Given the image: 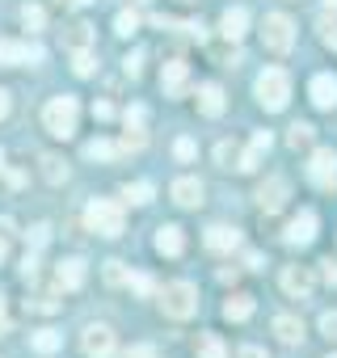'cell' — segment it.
<instances>
[{
    "mask_svg": "<svg viewBox=\"0 0 337 358\" xmlns=\"http://www.w3.org/2000/svg\"><path fill=\"white\" fill-rule=\"evenodd\" d=\"M160 312L168 320H190L199 312V287L194 282H168L160 291Z\"/></svg>",
    "mask_w": 337,
    "mask_h": 358,
    "instance_id": "cell-1",
    "label": "cell"
},
{
    "mask_svg": "<svg viewBox=\"0 0 337 358\" xmlns=\"http://www.w3.org/2000/svg\"><path fill=\"white\" fill-rule=\"evenodd\" d=\"M76 118H80V106H76V97H51L47 101V110H43V127L55 135V139H72V131H76Z\"/></svg>",
    "mask_w": 337,
    "mask_h": 358,
    "instance_id": "cell-2",
    "label": "cell"
},
{
    "mask_svg": "<svg viewBox=\"0 0 337 358\" xmlns=\"http://www.w3.org/2000/svg\"><path fill=\"white\" fill-rule=\"evenodd\" d=\"M253 93H257V101H261L266 110H282V106L291 101V76H287L282 68H266V72L257 76Z\"/></svg>",
    "mask_w": 337,
    "mask_h": 358,
    "instance_id": "cell-3",
    "label": "cell"
},
{
    "mask_svg": "<svg viewBox=\"0 0 337 358\" xmlns=\"http://www.w3.org/2000/svg\"><path fill=\"white\" fill-rule=\"evenodd\" d=\"M85 224H89V232H97V236H122V207L110 203V199H93V203L85 207Z\"/></svg>",
    "mask_w": 337,
    "mask_h": 358,
    "instance_id": "cell-4",
    "label": "cell"
},
{
    "mask_svg": "<svg viewBox=\"0 0 337 358\" xmlns=\"http://www.w3.org/2000/svg\"><path fill=\"white\" fill-rule=\"evenodd\" d=\"M261 43H266L274 55L291 51V43H295V22H291L287 13H266V22H261Z\"/></svg>",
    "mask_w": 337,
    "mask_h": 358,
    "instance_id": "cell-5",
    "label": "cell"
},
{
    "mask_svg": "<svg viewBox=\"0 0 337 358\" xmlns=\"http://www.w3.org/2000/svg\"><path fill=\"white\" fill-rule=\"evenodd\" d=\"M308 177L320 190H333L337 186V152L333 148H316L312 160H308Z\"/></svg>",
    "mask_w": 337,
    "mask_h": 358,
    "instance_id": "cell-6",
    "label": "cell"
},
{
    "mask_svg": "<svg viewBox=\"0 0 337 358\" xmlns=\"http://www.w3.org/2000/svg\"><path fill=\"white\" fill-rule=\"evenodd\" d=\"M215 160H220V169H236V173H253L257 169V152L241 148V143H228V139L215 148Z\"/></svg>",
    "mask_w": 337,
    "mask_h": 358,
    "instance_id": "cell-7",
    "label": "cell"
},
{
    "mask_svg": "<svg viewBox=\"0 0 337 358\" xmlns=\"http://www.w3.org/2000/svg\"><path fill=\"white\" fill-rule=\"evenodd\" d=\"M80 350H85V358H110L114 354V329L110 324H89L80 333Z\"/></svg>",
    "mask_w": 337,
    "mask_h": 358,
    "instance_id": "cell-8",
    "label": "cell"
},
{
    "mask_svg": "<svg viewBox=\"0 0 337 358\" xmlns=\"http://www.w3.org/2000/svg\"><path fill=\"white\" fill-rule=\"evenodd\" d=\"M43 47L38 43H13V38H0V64L17 68V64H43Z\"/></svg>",
    "mask_w": 337,
    "mask_h": 358,
    "instance_id": "cell-9",
    "label": "cell"
},
{
    "mask_svg": "<svg viewBox=\"0 0 337 358\" xmlns=\"http://www.w3.org/2000/svg\"><path fill=\"white\" fill-rule=\"evenodd\" d=\"M160 89H164V97H186V89H190V68H186V59H168V64H164Z\"/></svg>",
    "mask_w": 337,
    "mask_h": 358,
    "instance_id": "cell-10",
    "label": "cell"
},
{
    "mask_svg": "<svg viewBox=\"0 0 337 358\" xmlns=\"http://www.w3.org/2000/svg\"><path fill=\"white\" fill-rule=\"evenodd\" d=\"M312 287H316V274H312L308 266H287V270H282V291H287L291 299H308Z\"/></svg>",
    "mask_w": 337,
    "mask_h": 358,
    "instance_id": "cell-11",
    "label": "cell"
},
{
    "mask_svg": "<svg viewBox=\"0 0 337 358\" xmlns=\"http://www.w3.org/2000/svg\"><path fill=\"white\" fill-rule=\"evenodd\" d=\"M282 241H287V245H295V249L312 245V241H316V215H312V211H299V215H295V220L287 224Z\"/></svg>",
    "mask_w": 337,
    "mask_h": 358,
    "instance_id": "cell-12",
    "label": "cell"
},
{
    "mask_svg": "<svg viewBox=\"0 0 337 358\" xmlns=\"http://www.w3.org/2000/svg\"><path fill=\"white\" fill-rule=\"evenodd\" d=\"M168 199L178 207H203V182L199 177H178V182L168 186Z\"/></svg>",
    "mask_w": 337,
    "mask_h": 358,
    "instance_id": "cell-13",
    "label": "cell"
},
{
    "mask_svg": "<svg viewBox=\"0 0 337 358\" xmlns=\"http://www.w3.org/2000/svg\"><path fill=\"white\" fill-rule=\"evenodd\" d=\"M308 97H312V106L316 110H333L337 106V76H312V85H308Z\"/></svg>",
    "mask_w": 337,
    "mask_h": 358,
    "instance_id": "cell-14",
    "label": "cell"
},
{
    "mask_svg": "<svg viewBox=\"0 0 337 358\" xmlns=\"http://www.w3.org/2000/svg\"><path fill=\"white\" fill-rule=\"evenodd\" d=\"M182 249H186V236H182L178 224H160L156 228V253L160 257H182Z\"/></svg>",
    "mask_w": 337,
    "mask_h": 358,
    "instance_id": "cell-15",
    "label": "cell"
},
{
    "mask_svg": "<svg viewBox=\"0 0 337 358\" xmlns=\"http://www.w3.org/2000/svg\"><path fill=\"white\" fill-rule=\"evenodd\" d=\"M220 34L228 38V43H241L245 34H249V13L236 5V9H228L224 17H220Z\"/></svg>",
    "mask_w": 337,
    "mask_h": 358,
    "instance_id": "cell-16",
    "label": "cell"
},
{
    "mask_svg": "<svg viewBox=\"0 0 337 358\" xmlns=\"http://www.w3.org/2000/svg\"><path fill=\"white\" fill-rule=\"evenodd\" d=\"M80 282H85V262L80 257H68V262L55 266V287L59 291H76Z\"/></svg>",
    "mask_w": 337,
    "mask_h": 358,
    "instance_id": "cell-17",
    "label": "cell"
},
{
    "mask_svg": "<svg viewBox=\"0 0 337 358\" xmlns=\"http://www.w3.org/2000/svg\"><path fill=\"white\" fill-rule=\"evenodd\" d=\"M282 203H287V182H282V177H270V182H261L257 207H261V211H278Z\"/></svg>",
    "mask_w": 337,
    "mask_h": 358,
    "instance_id": "cell-18",
    "label": "cell"
},
{
    "mask_svg": "<svg viewBox=\"0 0 337 358\" xmlns=\"http://www.w3.org/2000/svg\"><path fill=\"white\" fill-rule=\"evenodd\" d=\"M236 245H241V232H236V228H228V224L207 228V249H215V253H232Z\"/></svg>",
    "mask_w": 337,
    "mask_h": 358,
    "instance_id": "cell-19",
    "label": "cell"
},
{
    "mask_svg": "<svg viewBox=\"0 0 337 358\" xmlns=\"http://www.w3.org/2000/svg\"><path fill=\"white\" fill-rule=\"evenodd\" d=\"M199 110L207 118H220L224 114V89L220 85H199Z\"/></svg>",
    "mask_w": 337,
    "mask_h": 358,
    "instance_id": "cell-20",
    "label": "cell"
},
{
    "mask_svg": "<svg viewBox=\"0 0 337 358\" xmlns=\"http://www.w3.org/2000/svg\"><path fill=\"white\" fill-rule=\"evenodd\" d=\"M274 333H278L282 345H299L303 341V324L295 316H274Z\"/></svg>",
    "mask_w": 337,
    "mask_h": 358,
    "instance_id": "cell-21",
    "label": "cell"
},
{
    "mask_svg": "<svg viewBox=\"0 0 337 358\" xmlns=\"http://www.w3.org/2000/svg\"><path fill=\"white\" fill-rule=\"evenodd\" d=\"M249 316H253V295H232V299L224 303V320L241 324V320H249Z\"/></svg>",
    "mask_w": 337,
    "mask_h": 358,
    "instance_id": "cell-22",
    "label": "cell"
},
{
    "mask_svg": "<svg viewBox=\"0 0 337 358\" xmlns=\"http://www.w3.org/2000/svg\"><path fill=\"white\" fill-rule=\"evenodd\" d=\"M64 43H68L72 51H85V47L93 43V26H85V22H72V26H68V34H64Z\"/></svg>",
    "mask_w": 337,
    "mask_h": 358,
    "instance_id": "cell-23",
    "label": "cell"
},
{
    "mask_svg": "<svg viewBox=\"0 0 337 358\" xmlns=\"http://www.w3.org/2000/svg\"><path fill=\"white\" fill-rule=\"evenodd\" d=\"M199 358H228V345L215 337V333H199Z\"/></svg>",
    "mask_w": 337,
    "mask_h": 358,
    "instance_id": "cell-24",
    "label": "cell"
},
{
    "mask_svg": "<svg viewBox=\"0 0 337 358\" xmlns=\"http://www.w3.org/2000/svg\"><path fill=\"white\" fill-rule=\"evenodd\" d=\"M38 164H43V177H47V182H51V186H59V182H68V164H64L59 156H43Z\"/></svg>",
    "mask_w": 337,
    "mask_h": 358,
    "instance_id": "cell-25",
    "label": "cell"
},
{
    "mask_svg": "<svg viewBox=\"0 0 337 358\" xmlns=\"http://www.w3.org/2000/svg\"><path fill=\"white\" fill-rule=\"evenodd\" d=\"M148 143V135H143V127L139 122H127V135L118 139V152H139Z\"/></svg>",
    "mask_w": 337,
    "mask_h": 358,
    "instance_id": "cell-26",
    "label": "cell"
},
{
    "mask_svg": "<svg viewBox=\"0 0 337 358\" xmlns=\"http://www.w3.org/2000/svg\"><path fill=\"white\" fill-rule=\"evenodd\" d=\"M85 156H89V160H114V156H122V152H118V143H110V139H93V143H85Z\"/></svg>",
    "mask_w": 337,
    "mask_h": 358,
    "instance_id": "cell-27",
    "label": "cell"
},
{
    "mask_svg": "<svg viewBox=\"0 0 337 358\" xmlns=\"http://www.w3.org/2000/svg\"><path fill=\"white\" fill-rule=\"evenodd\" d=\"M59 341H64V337H59L55 329H38V333L30 337V345H34L38 354H55V350H59Z\"/></svg>",
    "mask_w": 337,
    "mask_h": 358,
    "instance_id": "cell-28",
    "label": "cell"
},
{
    "mask_svg": "<svg viewBox=\"0 0 337 358\" xmlns=\"http://www.w3.org/2000/svg\"><path fill=\"white\" fill-rule=\"evenodd\" d=\"M135 30H139V13H135V9H122V13L114 17V34H122V38H131Z\"/></svg>",
    "mask_w": 337,
    "mask_h": 358,
    "instance_id": "cell-29",
    "label": "cell"
},
{
    "mask_svg": "<svg viewBox=\"0 0 337 358\" xmlns=\"http://www.w3.org/2000/svg\"><path fill=\"white\" fill-rule=\"evenodd\" d=\"M122 194H127V203L143 207V203H152V182H131V186H122Z\"/></svg>",
    "mask_w": 337,
    "mask_h": 358,
    "instance_id": "cell-30",
    "label": "cell"
},
{
    "mask_svg": "<svg viewBox=\"0 0 337 358\" xmlns=\"http://www.w3.org/2000/svg\"><path fill=\"white\" fill-rule=\"evenodd\" d=\"M22 26H26V30H43V26H47L43 5H22Z\"/></svg>",
    "mask_w": 337,
    "mask_h": 358,
    "instance_id": "cell-31",
    "label": "cell"
},
{
    "mask_svg": "<svg viewBox=\"0 0 337 358\" xmlns=\"http://www.w3.org/2000/svg\"><path fill=\"white\" fill-rule=\"evenodd\" d=\"M287 143H291L295 152H299V148H312V127H308V122H295V127L287 131Z\"/></svg>",
    "mask_w": 337,
    "mask_h": 358,
    "instance_id": "cell-32",
    "label": "cell"
},
{
    "mask_svg": "<svg viewBox=\"0 0 337 358\" xmlns=\"http://www.w3.org/2000/svg\"><path fill=\"white\" fill-rule=\"evenodd\" d=\"M316 30H320V43L337 51V17H333V13H324V17L316 22Z\"/></svg>",
    "mask_w": 337,
    "mask_h": 358,
    "instance_id": "cell-33",
    "label": "cell"
},
{
    "mask_svg": "<svg viewBox=\"0 0 337 358\" xmlns=\"http://www.w3.org/2000/svg\"><path fill=\"white\" fill-rule=\"evenodd\" d=\"M72 72H76V76H93V55H89V47L72 55Z\"/></svg>",
    "mask_w": 337,
    "mask_h": 358,
    "instance_id": "cell-34",
    "label": "cell"
},
{
    "mask_svg": "<svg viewBox=\"0 0 337 358\" xmlns=\"http://www.w3.org/2000/svg\"><path fill=\"white\" fill-rule=\"evenodd\" d=\"M106 282L110 287H127V266L122 262H106Z\"/></svg>",
    "mask_w": 337,
    "mask_h": 358,
    "instance_id": "cell-35",
    "label": "cell"
},
{
    "mask_svg": "<svg viewBox=\"0 0 337 358\" xmlns=\"http://www.w3.org/2000/svg\"><path fill=\"white\" fill-rule=\"evenodd\" d=\"M122 72H127V76H139V72H143V51H131V55L122 59Z\"/></svg>",
    "mask_w": 337,
    "mask_h": 358,
    "instance_id": "cell-36",
    "label": "cell"
},
{
    "mask_svg": "<svg viewBox=\"0 0 337 358\" xmlns=\"http://www.w3.org/2000/svg\"><path fill=\"white\" fill-rule=\"evenodd\" d=\"M173 156H178V160H194V156H199L194 139H178V143H173Z\"/></svg>",
    "mask_w": 337,
    "mask_h": 358,
    "instance_id": "cell-37",
    "label": "cell"
},
{
    "mask_svg": "<svg viewBox=\"0 0 337 358\" xmlns=\"http://www.w3.org/2000/svg\"><path fill=\"white\" fill-rule=\"evenodd\" d=\"M30 308H34V312H55V308H59V299L43 291V295H34V299H30Z\"/></svg>",
    "mask_w": 337,
    "mask_h": 358,
    "instance_id": "cell-38",
    "label": "cell"
},
{
    "mask_svg": "<svg viewBox=\"0 0 337 358\" xmlns=\"http://www.w3.org/2000/svg\"><path fill=\"white\" fill-rule=\"evenodd\" d=\"M127 287L139 291V295H148V291H152V278H148V274H127Z\"/></svg>",
    "mask_w": 337,
    "mask_h": 358,
    "instance_id": "cell-39",
    "label": "cell"
},
{
    "mask_svg": "<svg viewBox=\"0 0 337 358\" xmlns=\"http://www.w3.org/2000/svg\"><path fill=\"white\" fill-rule=\"evenodd\" d=\"M320 333H324L329 341H337V312H324V316H320Z\"/></svg>",
    "mask_w": 337,
    "mask_h": 358,
    "instance_id": "cell-40",
    "label": "cell"
},
{
    "mask_svg": "<svg viewBox=\"0 0 337 358\" xmlns=\"http://www.w3.org/2000/svg\"><path fill=\"white\" fill-rule=\"evenodd\" d=\"M270 143H274V139H270V131H257V135H253V152H257V156H261V152H270Z\"/></svg>",
    "mask_w": 337,
    "mask_h": 358,
    "instance_id": "cell-41",
    "label": "cell"
},
{
    "mask_svg": "<svg viewBox=\"0 0 337 358\" xmlns=\"http://www.w3.org/2000/svg\"><path fill=\"white\" fill-rule=\"evenodd\" d=\"M122 358H156V350H152V345H131Z\"/></svg>",
    "mask_w": 337,
    "mask_h": 358,
    "instance_id": "cell-42",
    "label": "cell"
},
{
    "mask_svg": "<svg viewBox=\"0 0 337 358\" xmlns=\"http://www.w3.org/2000/svg\"><path fill=\"white\" fill-rule=\"evenodd\" d=\"M93 118H101V122L114 118V106H110V101H97V106H93Z\"/></svg>",
    "mask_w": 337,
    "mask_h": 358,
    "instance_id": "cell-43",
    "label": "cell"
},
{
    "mask_svg": "<svg viewBox=\"0 0 337 358\" xmlns=\"http://www.w3.org/2000/svg\"><path fill=\"white\" fill-rule=\"evenodd\" d=\"M22 274H26V278H34V274H38V257H34V253H26V262H22Z\"/></svg>",
    "mask_w": 337,
    "mask_h": 358,
    "instance_id": "cell-44",
    "label": "cell"
},
{
    "mask_svg": "<svg viewBox=\"0 0 337 358\" xmlns=\"http://www.w3.org/2000/svg\"><path fill=\"white\" fill-rule=\"evenodd\" d=\"M47 236H51V228H47V224H38V228H34V236H30V241H34V249H38V245H47Z\"/></svg>",
    "mask_w": 337,
    "mask_h": 358,
    "instance_id": "cell-45",
    "label": "cell"
},
{
    "mask_svg": "<svg viewBox=\"0 0 337 358\" xmlns=\"http://www.w3.org/2000/svg\"><path fill=\"white\" fill-rule=\"evenodd\" d=\"M320 266H324V270H320V274H324V278H329V282H337V262H333V257H324V262H320Z\"/></svg>",
    "mask_w": 337,
    "mask_h": 358,
    "instance_id": "cell-46",
    "label": "cell"
},
{
    "mask_svg": "<svg viewBox=\"0 0 337 358\" xmlns=\"http://www.w3.org/2000/svg\"><path fill=\"white\" fill-rule=\"evenodd\" d=\"M241 358H266V350H257V345H245V350H241Z\"/></svg>",
    "mask_w": 337,
    "mask_h": 358,
    "instance_id": "cell-47",
    "label": "cell"
},
{
    "mask_svg": "<svg viewBox=\"0 0 337 358\" xmlns=\"http://www.w3.org/2000/svg\"><path fill=\"white\" fill-rule=\"evenodd\" d=\"M9 329V312H5V295H0V333Z\"/></svg>",
    "mask_w": 337,
    "mask_h": 358,
    "instance_id": "cell-48",
    "label": "cell"
},
{
    "mask_svg": "<svg viewBox=\"0 0 337 358\" xmlns=\"http://www.w3.org/2000/svg\"><path fill=\"white\" fill-rule=\"evenodd\" d=\"M0 236H5V241L13 236V220H0Z\"/></svg>",
    "mask_w": 337,
    "mask_h": 358,
    "instance_id": "cell-49",
    "label": "cell"
},
{
    "mask_svg": "<svg viewBox=\"0 0 337 358\" xmlns=\"http://www.w3.org/2000/svg\"><path fill=\"white\" fill-rule=\"evenodd\" d=\"M5 114H9V93L0 89V118H5Z\"/></svg>",
    "mask_w": 337,
    "mask_h": 358,
    "instance_id": "cell-50",
    "label": "cell"
},
{
    "mask_svg": "<svg viewBox=\"0 0 337 358\" xmlns=\"http://www.w3.org/2000/svg\"><path fill=\"white\" fill-rule=\"evenodd\" d=\"M5 253H9V241H5V236H0V262H5Z\"/></svg>",
    "mask_w": 337,
    "mask_h": 358,
    "instance_id": "cell-51",
    "label": "cell"
},
{
    "mask_svg": "<svg viewBox=\"0 0 337 358\" xmlns=\"http://www.w3.org/2000/svg\"><path fill=\"white\" fill-rule=\"evenodd\" d=\"M131 5H135V9H143V5H148V0H127V9H131Z\"/></svg>",
    "mask_w": 337,
    "mask_h": 358,
    "instance_id": "cell-52",
    "label": "cell"
},
{
    "mask_svg": "<svg viewBox=\"0 0 337 358\" xmlns=\"http://www.w3.org/2000/svg\"><path fill=\"white\" fill-rule=\"evenodd\" d=\"M59 5H89V0H59Z\"/></svg>",
    "mask_w": 337,
    "mask_h": 358,
    "instance_id": "cell-53",
    "label": "cell"
},
{
    "mask_svg": "<svg viewBox=\"0 0 337 358\" xmlns=\"http://www.w3.org/2000/svg\"><path fill=\"white\" fill-rule=\"evenodd\" d=\"M329 9H333V13H337V0H329Z\"/></svg>",
    "mask_w": 337,
    "mask_h": 358,
    "instance_id": "cell-54",
    "label": "cell"
},
{
    "mask_svg": "<svg viewBox=\"0 0 337 358\" xmlns=\"http://www.w3.org/2000/svg\"><path fill=\"white\" fill-rule=\"evenodd\" d=\"M0 169H5V152H0Z\"/></svg>",
    "mask_w": 337,
    "mask_h": 358,
    "instance_id": "cell-55",
    "label": "cell"
},
{
    "mask_svg": "<svg viewBox=\"0 0 337 358\" xmlns=\"http://www.w3.org/2000/svg\"><path fill=\"white\" fill-rule=\"evenodd\" d=\"M329 358H337V354H329Z\"/></svg>",
    "mask_w": 337,
    "mask_h": 358,
    "instance_id": "cell-56",
    "label": "cell"
}]
</instances>
